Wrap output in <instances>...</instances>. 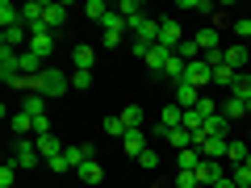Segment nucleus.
<instances>
[{
	"label": "nucleus",
	"mask_w": 251,
	"mask_h": 188,
	"mask_svg": "<svg viewBox=\"0 0 251 188\" xmlns=\"http://www.w3.org/2000/svg\"><path fill=\"white\" fill-rule=\"evenodd\" d=\"M184 71H188V63L180 59V54H172V59H168V67H163V80L180 84V80H184Z\"/></svg>",
	"instance_id": "nucleus-23"
},
{
	"label": "nucleus",
	"mask_w": 251,
	"mask_h": 188,
	"mask_svg": "<svg viewBox=\"0 0 251 188\" xmlns=\"http://www.w3.org/2000/svg\"><path fill=\"white\" fill-rule=\"evenodd\" d=\"M34 146H38V155H42V163L59 159V155L67 151V146H63V142H59V138H54V134H42V138H34Z\"/></svg>",
	"instance_id": "nucleus-11"
},
{
	"label": "nucleus",
	"mask_w": 251,
	"mask_h": 188,
	"mask_svg": "<svg viewBox=\"0 0 251 188\" xmlns=\"http://www.w3.org/2000/svg\"><path fill=\"white\" fill-rule=\"evenodd\" d=\"M122 146H126V155H143L147 151V130H126V138H122Z\"/></svg>",
	"instance_id": "nucleus-15"
},
{
	"label": "nucleus",
	"mask_w": 251,
	"mask_h": 188,
	"mask_svg": "<svg viewBox=\"0 0 251 188\" xmlns=\"http://www.w3.org/2000/svg\"><path fill=\"white\" fill-rule=\"evenodd\" d=\"M176 105L184 109V113H188V109H197L201 105V88H193V84H176Z\"/></svg>",
	"instance_id": "nucleus-14"
},
{
	"label": "nucleus",
	"mask_w": 251,
	"mask_h": 188,
	"mask_svg": "<svg viewBox=\"0 0 251 188\" xmlns=\"http://www.w3.org/2000/svg\"><path fill=\"white\" fill-rule=\"evenodd\" d=\"M168 142L176 146V151H188V146H197V138H193L184 125H180V130H168Z\"/></svg>",
	"instance_id": "nucleus-28"
},
{
	"label": "nucleus",
	"mask_w": 251,
	"mask_h": 188,
	"mask_svg": "<svg viewBox=\"0 0 251 188\" xmlns=\"http://www.w3.org/2000/svg\"><path fill=\"white\" fill-rule=\"evenodd\" d=\"M222 117H226V121H239V117H247V105H243V100H226V105H222Z\"/></svg>",
	"instance_id": "nucleus-31"
},
{
	"label": "nucleus",
	"mask_w": 251,
	"mask_h": 188,
	"mask_svg": "<svg viewBox=\"0 0 251 188\" xmlns=\"http://www.w3.org/2000/svg\"><path fill=\"white\" fill-rule=\"evenodd\" d=\"M75 180H84V184H100V180H105V167H100L97 159H88L80 171H75Z\"/></svg>",
	"instance_id": "nucleus-21"
},
{
	"label": "nucleus",
	"mask_w": 251,
	"mask_h": 188,
	"mask_svg": "<svg viewBox=\"0 0 251 188\" xmlns=\"http://www.w3.org/2000/svg\"><path fill=\"white\" fill-rule=\"evenodd\" d=\"M63 21H67V4H63V0H46V21L42 25L50 29V34H59Z\"/></svg>",
	"instance_id": "nucleus-12"
},
{
	"label": "nucleus",
	"mask_w": 251,
	"mask_h": 188,
	"mask_svg": "<svg viewBox=\"0 0 251 188\" xmlns=\"http://www.w3.org/2000/svg\"><path fill=\"white\" fill-rule=\"evenodd\" d=\"M72 63H75V71H92V63H97L92 46H75V50H72Z\"/></svg>",
	"instance_id": "nucleus-25"
},
{
	"label": "nucleus",
	"mask_w": 251,
	"mask_h": 188,
	"mask_svg": "<svg viewBox=\"0 0 251 188\" xmlns=\"http://www.w3.org/2000/svg\"><path fill=\"white\" fill-rule=\"evenodd\" d=\"M109 13H113V9H109L105 0H88V4H84V17H92V21H100V25H105V17H109Z\"/></svg>",
	"instance_id": "nucleus-29"
},
{
	"label": "nucleus",
	"mask_w": 251,
	"mask_h": 188,
	"mask_svg": "<svg viewBox=\"0 0 251 188\" xmlns=\"http://www.w3.org/2000/svg\"><path fill=\"white\" fill-rule=\"evenodd\" d=\"M197 151L205 155V159H226V151H230V138H222V134H205L197 142Z\"/></svg>",
	"instance_id": "nucleus-4"
},
{
	"label": "nucleus",
	"mask_w": 251,
	"mask_h": 188,
	"mask_svg": "<svg viewBox=\"0 0 251 188\" xmlns=\"http://www.w3.org/2000/svg\"><path fill=\"white\" fill-rule=\"evenodd\" d=\"M63 159H67V167H72V171H80V167H84L88 159H97V146H92V142L67 146V151H63Z\"/></svg>",
	"instance_id": "nucleus-7"
},
{
	"label": "nucleus",
	"mask_w": 251,
	"mask_h": 188,
	"mask_svg": "<svg viewBox=\"0 0 251 188\" xmlns=\"http://www.w3.org/2000/svg\"><path fill=\"white\" fill-rule=\"evenodd\" d=\"M247 142H251V138H247Z\"/></svg>",
	"instance_id": "nucleus-45"
},
{
	"label": "nucleus",
	"mask_w": 251,
	"mask_h": 188,
	"mask_svg": "<svg viewBox=\"0 0 251 188\" xmlns=\"http://www.w3.org/2000/svg\"><path fill=\"white\" fill-rule=\"evenodd\" d=\"M180 84H193V88H205V84H214V67H209L205 59H193L188 63V71H184V80Z\"/></svg>",
	"instance_id": "nucleus-3"
},
{
	"label": "nucleus",
	"mask_w": 251,
	"mask_h": 188,
	"mask_svg": "<svg viewBox=\"0 0 251 188\" xmlns=\"http://www.w3.org/2000/svg\"><path fill=\"white\" fill-rule=\"evenodd\" d=\"M197 180H201V188H218L226 180V171H222V159H205L197 167Z\"/></svg>",
	"instance_id": "nucleus-5"
},
{
	"label": "nucleus",
	"mask_w": 251,
	"mask_h": 188,
	"mask_svg": "<svg viewBox=\"0 0 251 188\" xmlns=\"http://www.w3.org/2000/svg\"><path fill=\"white\" fill-rule=\"evenodd\" d=\"M234 34H239V42L251 46V17H239V21H234Z\"/></svg>",
	"instance_id": "nucleus-40"
},
{
	"label": "nucleus",
	"mask_w": 251,
	"mask_h": 188,
	"mask_svg": "<svg viewBox=\"0 0 251 188\" xmlns=\"http://www.w3.org/2000/svg\"><path fill=\"white\" fill-rule=\"evenodd\" d=\"M0 46H4V50H29V29L25 25H13V29H0Z\"/></svg>",
	"instance_id": "nucleus-8"
},
{
	"label": "nucleus",
	"mask_w": 251,
	"mask_h": 188,
	"mask_svg": "<svg viewBox=\"0 0 251 188\" xmlns=\"http://www.w3.org/2000/svg\"><path fill=\"white\" fill-rule=\"evenodd\" d=\"M247 167H251V155H247Z\"/></svg>",
	"instance_id": "nucleus-44"
},
{
	"label": "nucleus",
	"mask_w": 251,
	"mask_h": 188,
	"mask_svg": "<svg viewBox=\"0 0 251 188\" xmlns=\"http://www.w3.org/2000/svg\"><path fill=\"white\" fill-rule=\"evenodd\" d=\"M193 38H197L201 54H214V50H222V38H218V29H201V34H193Z\"/></svg>",
	"instance_id": "nucleus-20"
},
{
	"label": "nucleus",
	"mask_w": 251,
	"mask_h": 188,
	"mask_svg": "<svg viewBox=\"0 0 251 188\" xmlns=\"http://www.w3.org/2000/svg\"><path fill=\"white\" fill-rule=\"evenodd\" d=\"M67 88H72V75H63V71H54V67H46V71L38 75V88H34V92H42L46 100H54V96H63Z\"/></svg>",
	"instance_id": "nucleus-1"
},
{
	"label": "nucleus",
	"mask_w": 251,
	"mask_h": 188,
	"mask_svg": "<svg viewBox=\"0 0 251 188\" xmlns=\"http://www.w3.org/2000/svg\"><path fill=\"white\" fill-rule=\"evenodd\" d=\"M234 75H239V71H230L226 63H222V67H214V84H226V88H230V84H234Z\"/></svg>",
	"instance_id": "nucleus-39"
},
{
	"label": "nucleus",
	"mask_w": 251,
	"mask_h": 188,
	"mask_svg": "<svg viewBox=\"0 0 251 188\" xmlns=\"http://www.w3.org/2000/svg\"><path fill=\"white\" fill-rule=\"evenodd\" d=\"M72 88H80V92L92 88V71H75V75H72Z\"/></svg>",
	"instance_id": "nucleus-41"
},
{
	"label": "nucleus",
	"mask_w": 251,
	"mask_h": 188,
	"mask_svg": "<svg viewBox=\"0 0 251 188\" xmlns=\"http://www.w3.org/2000/svg\"><path fill=\"white\" fill-rule=\"evenodd\" d=\"M218 188H239V184H234V180H230V176H226V180H222V184H218Z\"/></svg>",
	"instance_id": "nucleus-43"
},
{
	"label": "nucleus",
	"mask_w": 251,
	"mask_h": 188,
	"mask_svg": "<svg viewBox=\"0 0 251 188\" xmlns=\"http://www.w3.org/2000/svg\"><path fill=\"white\" fill-rule=\"evenodd\" d=\"M168 59H172V50H163V46H151V50H147V67H151L155 75H163V67H168Z\"/></svg>",
	"instance_id": "nucleus-18"
},
{
	"label": "nucleus",
	"mask_w": 251,
	"mask_h": 188,
	"mask_svg": "<svg viewBox=\"0 0 251 188\" xmlns=\"http://www.w3.org/2000/svg\"><path fill=\"white\" fill-rule=\"evenodd\" d=\"M21 113H29L38 121V117H46V96L42 92H25V100H21Z\"/></svg>",
	"instance_id": "nucleus-17"
},
{
	"label": "nucleus",
	"mask_w": 251,
	"mask_h": 188,
	"mask_svg": "<svg viewBox=\"0 0 251 188\" xmlns=\"http://www.w3.org/2000/svg\"><path fill=\"white\" fill-rule=\"evenodd\" d=\"M9 125H13V134H17V138L34 134V117H29V113H21V109H17V113L9 117Z\"/></svg>",
	"instance_id": "nucleus-26"
},
{
	"label": "nucleus",
	"mask_w": 251,
	"mask_h": 188,
	"mask_svg": "<svg viewBox=\"0 0 251 188\" xmlns=\"http://www.w3.org/2000/svg\"><path fill=\"white\" fill-rule=\"evenodd\" d=\"M138 167H143V171H155V167H159V151H151V146H147V151L138 155Z\"/></svg>",
	"instance_id": "nucleus-35"
},
{
	"label": "nucleus",
	"mask_w": 251,
	"mask_h": 188,
	"mask_svg": "<svg viewBox=\"0 0 251 188\" xmlns=\"http://www.w3.org/2000/svg\"><path fill=\"white\" fill-rule=\"evenodd\" d=\"M105 134H109V138H126V125H122V117H105Z\"/></svg>",
	"instance_id": "nucleus-37"
},
{
	"label": "nucleus",
	"mask_w": 251,
	"mask_h": 188,
	"mask_svg": "<svg viewBox=\"0 0 251 188\" xmlns=\"http://www.w3.org/2000/svg\"><path fill=\"white\" fill-rule=\"evenodd\" d=\"M180 42H184V34H180L176 21H159V46H163V50L176 54V46H180Z\"/></svg>",
	"instance_id": "nucleus-10"
},
{
	"label": "nucleus",
	"mask_w": 251,
	"mask_h": 188,
	"mask_svg": "<svg viewBox=\"0 0 251 188\" xmlns=\"http://www.w3.org/2000/svg\"><path fill=\"white\" fill-rule=\"evenodd\" d=\"M105 34H126V17H122V13H109V17H105Z\"/></svg>",
	"instance_id": "nucleus-32"
},
{
	"label": "nucleus",
	"mask_w": 251,
	"mask_h": 188,
	"mask_svg": "<svg viewBox=\"0 0 251 188\" xmlns=\"http://www.w3.org/2000/svg\"><path fill=\"white\" fill-rule=\"evenodd\" d=\"M230 92H234V100L251 105V75H247V71H239V75H234V84H230Z\"/></svg>",
	"instance_id": "nucleus-22"
},
{
	"label": "nucleus",
	"mask_w": 251,
	"mask_h": 188,
	"mask_svg": "<svg viewBox=\"0 0 251 188\" xmlns=\"http://www.w3.org/2000/svg\"><path fill=\"white\" fill-rule=\"evenodd\" d=\"M230 180H234L239 188H251V167H247V163H239V167L230 171Z\"/></svg>",
	"instance_id": "nucleus-36"
},
{
	"label": "nucleus",
	"mask_w": 251,
	"mask_h": 188,
	"mask_svg": "<svg viewBox=\"0 0 251 188\" xmlns=\"http://www.w3.org/2000/svg\"><path fill=\"white\" fill-rule=\"evenodd\" d=\"M117 117H122V125H126V130H143V105H126Z\"/></svg>",
	"instance_id": "nucleus-24"
},
{
	"label": "nucleus",
	"mask_w": 251,
	"mask_h": 188,
	"mask_svg": "<svg viewBox=\"0 0 251 188\" xmlns=\"http://www.w3.org/2000/svg\"><path fill=\"white\" fill-rule=\"evenodd\" d=\"M247 54H251L247 42H239V46H222V63L230 67V71H247Z\"/></svg>",
	"instance_id": "nucleus-6"
},
{
	"label": "nucleus",
	"mask_w": 251,
	"mask_h": 188,
	"mask_svg": "<svg viewBox=\"0 0 251 188\" xmlns=\"http://www.w3.org/2000/svg\"><path fill=\"white\" fill-rule=\"evenodd\" d=\"M247 155H251V142H243V138H230V151H226V159L239 167V163H247Z\"/></svg>",
	"instance_id": "nucleus-27"
},
{
	"label": "nucleus",
	"mask_w": 251,
	"mask_h": 188,
	"mask_svg": "<svg viewBox=\"0 0 251 188\" xmlns=\"http://www.w3.org/2000/svg\"><path fill=\"white\" fill-rule=\"evenodd\" d=\"M176 54H180V59H184V63H193V59H201V46H197V38H184V42L176 46Z\"/></svg>",
	"instance_id": "nucleus-30"
},
{
	"label": "nucleus",
	"mask_w": 251,
	"mask_h": 188,
	"mask_svg": "<svg viewBox=\"0 0 251 188\" xmlns=\"http://www.w3.org/2000/svg\"><path fill=\"white\" fill-rule=\"evenodd\" d=\"M205 134H222V138H230V121H226L222 113L205 117V125H201V138H205Z\"/></svg>",
	"instance_id": "nucleus-19"
},
{
	"label": "nucleus",
	"mask_w": 251,
	"mask_h": 188,
	"mask_svg": "<svg viewBox=\"0 0 251 188\" xmlns=\"http://www.w3.org/2000/svg\"><path fill=\"white\" fill-rule=\"evenodd\" d=\"M17 50H4V46H0V80L4 84H17Z\"/></svg>",
	"instance_id": "nucleus-13"
},
{
	"label": "nucleus",
	"mask_w": 251,
	"mask_h": 188,
	"mask_svg": "<svg viewBox=\"0 0 251 188\" xmlns=\"http://www.w3.org/2000/svg\"><path fill=\"white\" fill-rule=\"evenodd\" d=\"M201 163H205V155H201L197 146H188V151H176V167H180V171H197Z\"/></svg>",
	"instance_id": "nucleus-16"
},
{
	"label": "nucleus",
	"mask_w": 251,
	"mask_h": 188,
	"mask_svg": "<svg viewBox=\"0 0 251 188\" xmlns=\"http://www.w3.org/2000/svg\"><path fill=\"white\" fill-rule=\"evenodd\" d=\"M117 13H122L126 21H134V17H143V4H138V0H122V4H117Z\"/></svg>",
	"instance_id": "nucleus-33"
},
{
	"label": "nucleus",
	"mask_w": 251,
	"mask_h": 188,
	"mask_svg": "<svg viewBox=\"0 0 251 188\" xmlns=\"http://www.w3.org/2000/svg\"><path fill=\"white\" fill-rule=\"evenodd\" d=\"M29 50H34L38 54V59H50V50H54V34H50V29H34V34H29Z\"/></svg>",
	"instance_id": "nucleus-9"
},
{
	"label": "nucleus",
	"mask_w": 251,
	"mask_h": 188,
	"mask_svg": "<svg viewBox=\"0 0 251 188\" xmlns=\"http://www.w3.org/2000/svg\"><path fill=\"white\" fill-rule=\"evenodd\" d=\"M17 163H4V167H0V188H13V184H17Z\"/></svg>",
	"instance_id": "nucleus-34"
},
{
	"label": "nucleus",
	"mask_w": 251,
	"mask_h": 188,
	"mask_svg": "<svg viewBox=\"0 0 251 188\" xmlns=\"http://www.w3.org/2000/svg\"><path fill=\"white\" fill-rule=\"evenodd\" d=\"M46 167H50L54 176H63V171H72V167H67V159H63V155H59V159H50V163H46Z\"/></svg>",
	"instance_id": "nucleus-42"
},
{
	"label": "nucleus",
	"mask_w": 251,
	"mask_h": 188,
	"mask_svg": "<svg viewBox=\"0 0 251 188\" xmlns=\"http://www.w3.org/2000/svg\"><path fill=\"white\" fill-rule=\"evenodd\" d=\"M13 163H17V167H25V171H34L38 163H42L34 138H17V142H13Z\"/></svg>",
	"instance_id": "nucleus-2"
},
{
	"label": "nucleus",
	"mask_w": 251,
	"mask_h": 188,
	"mask_svg": "<svg viewBox=\"0 0 251 188\" xmlns=\"http://www.w3.org/2000/svg\"><path fill=\"white\" fill-rule=\"evenodd\" d=\"M176 188H201L197 171H176Z\"/></svg>",
	"instance_id": "nucleus-38"
}]
</instances>
